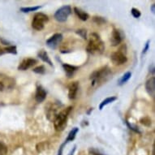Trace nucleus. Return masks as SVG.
Wrapping results in <instances>:
<instances>
[{
	"mask_svg": "<svg viewBox=\"0 0 155 155\" xmlns=\"http://www.w3.org/2000/svg\"><path fill=\"white\" fill-rule=\"evenodd\" d=\"M105 45L104 42L100 38V36L96 33H93L89 35V43L86 47L88 53L93 55H97L104 51Z\"/></svg>",
	"mask_w": 155,
	"mask_h": 155,
	"instance_id": "obj_1",
	"label": "nucleus"
},
{
	"mask_svg": "<svg viewBox=\"0 0 155 155\" xmlns=\"http://www.w3.org/2000/svg\"><path fill=\"white\" fill-rule=\"evenodd\" d=\"M110 75H111L110 69L106 66L94 71L89 76V79L92 81V85H96L99 83L107 81L108 78L110 77Z\"/></svg>",
	"mask_w": 155,
	"mask_h": 155,
	"instance_id": "obj_2",
	"label": "nucleus"
},
{
	"mask_svg": "<svg viewBox=\"0 0 155 155\" xmlns=\"http://www.w3.org/2000/svg\"><path fill=\"white\" fill-rule=\"evenodd\" d=\"M72 107H68L66 109H64L63 110L59 112L58 115L56 116L54 120L53 121L54 127L55 128L57 132H62L64 131L67 127V122H68V117L71 112Z\"/></svg>",
	"mask_w": 155,
	"mask_h": 155,
	"instance_id": "obj_3",
	"label": "nucleus"
},
{
	"mask_svg": "<svg viewBox=\"0 0 155 155\" xmlns=\"http://www.w3.org/2000/svg\"><path fill=\"white\" fill-rule=\"evenodd\" d=\"M127 46L125 44H123L117 51L112 54L110 56V60L112 64L115 66H121L127 61Z\"/></svg>",
	"mask_w": 155,
	"mask_h": 155,
	"instance_id": "obj_4",
	"label": "nucleus"
},
{
	"mask_svg": "<svg viewBox=\"0 0 155 155\" xmlns=\"http://www.w3.org/2000/svg\"><path fill=\"white\" fill-rule=\"evenodd\" d=\"M49 21V17L41 12L36 13L32 21V27L37 31H41L45 28V24Z\"/></svg>",
	"mask_w": 155,
	"mask_h": 155,
	"instance_id": "obj_5",
	"label": "nucleus"
},
{
	"mask_svg": "<svg viewBox=\"0 0 155 155\" xmlns=\"http://www.w3.org/2000/svg\"><path fill=\"white\" fill-rule=\"evenodd\" d=\"M71 13V8L69 5H65L59 8L56 11L54 17L56 21H59L60 23H64L68 20V18Z\"/></svg>",
	"mask_w": 155,
	"mask_h": 155,
	"instance_id": "obj_6",
	"label": "nucleus"
},
{
	"mask_svg": "<svg viewBox=\"0 0 155 155\" xmlns=\"http://www.w3.org/2000/svg\"><path fill=\"white\" fill-rule=\"evenodd\" d=\"M15 84V81L8 76L0 74V91H7L12 89Z\"/></svg>",
	"mask_w": 155,
	"mask_h": 155,
	"instance_id": "obj_7",
	"label": "nucleus"
},
{
	"mask_svg": "<svg viewBox=\"0 0 155 155\" xmlns=\"http://www.w3.org/2000/svg\"><path fill=\"white\" fill-rule=\"evenodd\" d=\"M59 105L54 102H50L46 106V117L51 122H53L56 116L59 114Z\"/></svg>",
	"mask_w": 155,
	"mask_h": 155,
	"instance_id": "obj_8",
	"label": "nucleus"
},
{
	"mask_svg": "<svg viewBox=\"0 0 155 155\" xmlns=\"http://www.w3.org/2000/svg\"><path fill=\"white\" fill-rule=\"evenodd\" d=\"M125 38L124 33L122 31L117 28H114L112 31L111 37H110V43L112 46H119L122 41Z\"/></svg>",
	"mask_w": 155,
	"mask_h": 155,
	"instance_id": "obj_9",
	"label": "nucleus"
},
{
	"mask_svg": "<svg viewBox=\"0 0 155 155\" xmlns=\"http://www.w3.org/2000/svg\"><path fill=\"white\" fill-rule=\"evenodd\" d=\"M62 41H63V35L61 33H54L53 36H51V38L46 41V45H47L49 48L54 50L60 45Z\"/></svg>",
	"mask_w": 155,
	"mask_h": 155,
	"instance_id": "obj_10",
	"label": "nucleus"
},
{
	"mask_svg": "<svg viewBox=\"0 0 155 155\" xmlns=\"http://www.w3.org/2000/svg\"><path fill=\"white\" fill-rule=\"evenodd\" d=\"M38 63V61L35 59H32V58H26L24 59L21 63L19 64L18 66V70L20 71H26L30 68L33 67L36 64Z\"/></svg>",
	"mask_w": 155,
	"mask_h": 155,
	"instance_id": "obj_11",
	"label": "nucleus"
},
{
	"mask_svg": "<svg viewBox=\"0 0 155 155\" xmlns=\"http://www.w3.org/2000/svg\"><path fill=\"white\" fill-rule=\"evenodd\" d=\"M46 89H44L43 87L41 85H38L36 89V94H35V100L36 102L38 103H41V102H44L46 97Z\"/></svg>",
	"mask_w": 155,
	"mask_h": 155,
	"instance_id": "obj_12",
	"label": "nucleus"
},
{
	"mask_svg": "<svg viewBox=\"0 0 155 155\" xmlns=\"http://www.w3.org/2000/svg\"><path fill=\"white\" fill-rule=\"evenodd\" d=\"M79 89V82H71L68 85V97L69 99L74 100L76 97V94Z\"/></svg>",
	"mask_w": 155,
	"mask_h": 155,
	"instance_id": "obj_13",
	"label": "nucleus"
},
{
	"mask_svg": "<svg viewBox=\"0 0 155 155\" xmlns=\"http://www.w3.org/2000/svg\"><path fill=\"white\" fill-rule=\"evenodd\" d=\"M145 89L148 94L152 97H154L155 95V77H150L145 83Z\"/></svg>",
	"mask_w": 155,
	"mask_h": 155,
	"instance_id": "obj_14",
	"label": "nucleus"
},
{
	"mask_svg": "<svg viewBox=\"0 0 155 155\" xmlns=\"http://www.w3.org/2000/svg\"><path fill=\"white\" fill-rule=\"evenodd\" d=\"M63 68H64L65 73H66V76L68 77V78H71L74 75V73L76 72L77 70H78V67L74 66V65H70V64H63Z\"/></svg>",
	"mask_w": 155,
	"mask_h": 155,
	"instance_id": "obj_15",
	"label": "nucleus"
},
{
	"mask_svg": "<svg viewBox=\"0 0 155 155\" xmlns=\"http://www.w3.org/2000/svg\"><path fill=\"white\" fill-rule=\"evenodd\" d=\"M38 58H40L43 62H45L46 64H48L51 67L54 66L53 64H52V61H51V59H50V57H49L48 53H47L45 50H41V51H38Z\"/></svg>",
	"mask_w": 155,
	"mask_h": 155,
	"instance_id": "obj_16",
	"label": "nucleus"
},
{
	"mask_svg": "<svg viewBox=\"0 0 155 155\" xmlns=\"http://www.w3.org/2000/svg\"><path fill=\"white\" fill-rule=\"evenodd\" d=\"M74 12L76 13V15L79 17L80 20H81L82 21H87L89 18V15L87 12H85L84 11H83L81 8H77V7H75L74 8Z\"/></svg>",
	"mask_w": 155,
	"mask_h": 155,
	"instance_id": "obj_17",
	"label": "nucleus"
},
{
	"mask_svg": "<svg viewBox=\"0 0 155 155\" xmlns=\"http://www.w3.org/2000/svg\"><path fill=\"white\" fill-rule=\"evenodd\" d=\"M78 132H79V128H78V127H73V128L69 132L68 135V137L66 138V140H65L64 142L66 143V144H68V143L70 142V141L74 140V139L76 138V134L78 133Z\"/></svg>",
	"mask_w": 155,
	"mask_h": 155,
	"instance_id": "obj_18",
	"label": "nucleus"
},
{
	"mask_svg": "<svg viewBox=\"0 0 155 155\" xmlns=\"http://www.w3.org/2000/svg\"><path fill=\"white\" fill-rule=\"evenodd\" d=\"M117 100V97L115 96H111V97H107L106 99H104L102 101L99 105V110H102L103 108H104L107 105L110 104V103H112L114 101H116Z\"/></svg>",
	"mask_w": 155,
	"mask_h": 155,
	"instance_id": "obj_19",
	"label": "nucleus"
},
{
	"mask_svg": "<svg viewBox=\"0 0 155 155\" xmlns=\"http://www.w3.org/2000/svg\"><path fill=\"white\" fill-rule=\"evenodd\" d=\"M131 76H132V73L130 72V71H127L124 75H123V76L119 80V82H118V84L120 85V86H122L125 83H127L128 81L131 78Z\"/></svg>",
	"mask_w": 155,
	"mask_h": 155,
	"instance_id": "obj_20",
	"label": "nucleus"
},
{
	"mask_svg": "<svg viewBox=\"0 0 155 155\" xmlns=\"http://www.w3.org/2000/svg\"><path fill=\"white\" fill-rule=\"evenodd\" d=\"M41 8V6H34V7H27V8H21V12L24 13H28L32 12H36L38 9H40Z\"/></svg>",
	"mask_w": 155,
	"mask_h": 155,
	"instance_id": "obj_21",
	"label": "nucleus"
},
{
	"mask_svg": "<svg viewBox=\"0 0 155 155\" xmlns=\"http://www.w3.org/2000/svg\"><path fill=\"white\" fill-rule=\"evenodd\" d=\"M3 52L4 54H17V48L15 46H9L6 48H3Z\"/></svg>",
	"mask_w": 155,
	"mask_h": 155,
	"instance_id": "obj_22",
	"label": "nucleus"
},
{
	"mask_svg": "<svg viewBox=\"0 0 155 155\" xmlns=\"http://www.w3.org/2000/svg\"><path fill=\"white\" fill-rule=\"evenodd\" d=\"M33 71L36 74H39V75H44L46 73V68L43 65H41V66L36 67L35 68L33 69Z\"/></svg>",
	"mask_w": 155,
	"mask_h": 155,
	"instance_id": "obj_23",
	"label": "nucleus"
},
{
	"mask_svg": "<svg viewBox=\"0 0 155 155\" xmlns=\"http://www.w3.org/2000/svg\"><path fill=\"white\" fill-rule=\"evenodd\" d=\"M125 124H127V126L128 127H129V129H131L132 131H133L134 132H136V133H139V134H140L141 132H140V131L139 130V127H137V126H135V125L132 124H130L128 121H127V120H125Z\"/></svg>",
	"mask_w": 155,
	"mask_h": 155,
	"instance_id": "obj_24",
	"label": "nucleus"
},
{
	"mask_svg": "<svg viewBox=\"0 0 155 155\" xmlns=\"http://www.w3.org/2000/svg\"><path fill=\"white\" fill-rule=\"evenodd\" d=\"M140 122L141 124L145 125L146 127H150V126H151V124H152V122H151V119H150L149 117L141 118L140 120Z\"/></svg>",
	"mask_w": 155,
	"mask_h": 155,
	"instance_id": "obj_25",
	"label": "nucleus"
},
{
	"mask_svg": "<svg viewBox=\"0 0 155 155\" xmlns=\"http://www.w3.org/2000/svg\"><path fill=\"white\" fill-rule=\"evenodd\" d=\"M8 153V146L2 141H0V155H6Z\"/></svg>",
	"mask_w": 155,
	"mask_h": 155,
	"instance_id": "obj_26",
	"label": "nucleus"
},
{
	"mask_svg": "<svg viewBox=\"0 0 155 155\" xmlns=\"http://www.w3.org/2000/svg\"><path fill=\"white\" fill-rule=\"evenodd\" d=\"M93 21L97 25H102V24L106 23V20L103 17L101 16H94L93 17Z\"/></svg>",
	"mask_w": 155,
	"mask_h": 155,
	"instance_id": "obj_27",
	"label": "nucleus"
},
{
	"mask_svg": "<svg viewBox=\"0 0 155 155\" xmlns=\"http://www.w3.org/2000/svg\"><path fill=\"white\" fill-rule=\"evenodd\" d=\"M76 33L78 34V35L82 38L83 39H87V31L86 29H78V30L76 31Z\"/></svg>",
	"mask_w": 155,
	"mask_h": 155,
	"instance_id": "obj_28",
	"label": "nucleus"
},
{
	"mask_svg": "<svg viewBox=\"0 0 155 155\" xmlns=\"http://www.w3.org/2000/svg\"><path fill=\"white\" fill-rule=\"evenodd\" d=\"M131 13H132V16L134 18H139L141 15V13H140V12L139 10H138L137 8H132V10H131Z\"/></svg>",
	"mask_w": 155,
	"mask_h": 155,
	"instance_id": "obj_29",
	"label": "nucleus"
},
{
	"mask_svg": "<svg viewBox=\"0 0 155 155\" xmlns=\"http://www.w3.org/2000/svg\"><path fill=\"white\" fill-rule=\"evenodd\" d=\"M89 155H104L103 153L100 152L99 150H96L94 148H90L89 150Z\"/></svg>",
	"mask_w": 155,
	"mask_h": 155,
	"instance_id": "obj_30",
	"label": "nucleus"
},
{
	"mask_svg": "<svg viewBox=\"0 0 155 155\" xmlns=\"http://www.w3.org/2000/svg\"><path fill=\"white\" fill-rule=\"evenodd\" d=\"M150 40H148V41H146V43H145V47H144V49H143L142 54H145L148 51V50H149V48H150Z\"/></svg>",
	"mask_w": 155,
	"mask_h": 155,
	"instance_id": "obj_31",
	"label": "nucleus"
},
{
	"mask_svg": "<svg viewBox=\"0 0 155 155\" xmlns=\"http://www.w3.org/2000/svg\"><path fill=\"white\" fill-rule=\"evenodd\" d=\"M66 145H67V144L65 142H64L63 144H62L61 146L59 147V151H58V154H57V155H62V154H63V150H64V147Z\"/></svg>",
	"mask_w": 155,
	"mask_h": 155,
	"instance_id": "obj_32",
	"label": "nucleus"
},
{
	"mask_svg": "<svg viewBox=\"0 0 155 155\" xmlns=\"http://www.w3.org/2000/svg\"><path fill=\"white\" fill-rule=\"evenodd\" d=\"M150 72L151 74H153H153H154V72H155V68H154V65H153V64H151V65H150Z\"/></svg>",
	"mask_w": 155,
	"mask_h": 155,
	"instance_id": "obj_33",
	"label": "nucleus"
},
{
	"mask_svg": "<svg viewBox=\"0 0 155 155\" xmlns=\"http://www.w3.org/2000/svg\"><path fill=\"white\" fill-rule=\"evenodd\" d=\"M0 41H1V42H2V44H3V45H5V46H10V42L8 41H6V40H4L3 38H1L0 39Z\"/></svg>",
	"mask_w": 155,
	"mask_h": 155,
	"instance_id": "obj_34",
	"label": "nucleus"
},
{
	"mask_svg": "<svg viewBox=\"0 0 155 155\" xmlns=\"http://www.w3.org/2000/svg\"><path fill=\"white\" fill-rule=\"evenodd\" d=\"M76 150V145H74V147L71 149V150L69 152V153L68 155H74V153H75Z\"/></svg>",
	"mask_w": 155,
	"mask_h": 155,
	"instance_id": "obj_35",
	"label": "nucleus"
},
{
	"mask_svg": "<svg viewBox=\"0 0 155 155\" xmlns=\"http://www.w3.org/2000/svg\"><path fill=\"white\" fill-rule=\"evenodd\" d=\"M150 10H151V12H152L153 13H154V12H155V5H154V4H152V5H151Z\"/></svg>",
	"mask_w": 155,
	"mask_h": 155,
	"instance_id": "obj_36",
	"label": "nucleus"
},
{
	"mask_svg": "<svg viewBox=\"0 0 155 155\" xmlns=\"http://www.w3.org/2000/svg\"><path fill=\"white\" fill-rule=\"evenodd\" d=\"M154 144L153 145V152H152V155H155V148H154Z\"/></svg>",
	"mask_w": 155,
	"mask_h": 155,
	"instance_id": "obj_37",
	"label": "nucleus"
},
{
	"mask_svg": "<svg viewBox=\"0 0 155 155\" xmlns=\"http://www.w3.org/2000/svg\"><path fill=\"white\" fill-rule=\"evenodd\" d=\"M3 54H4V52H3V49L0 48V55H2Z\"/></svg>",
	"mask_w": 155,
	"mask_h": 155,
	"instance_id": "obj_38",
	"label": "nucleus"
}]
</instances>
